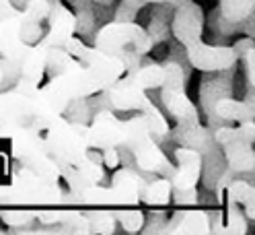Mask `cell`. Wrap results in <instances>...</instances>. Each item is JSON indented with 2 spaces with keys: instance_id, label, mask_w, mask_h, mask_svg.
Segmentation results:
<instances>
[{
  "instance_id": "31",
  "label": "cell",
  "mask_w": 255,
  "mask_h": 235,
  "mask_svg": "<svg viewBox=\"0 0 255 235\" xmlns=\"http://www.w3.org/2000/svg\"><path fill=\"white\" fill-rule=\"evenodd\" d=\"M19 8L14 6L10 0H0V19H4V17H8V14H12V12H17Z\"/></svg>"
},
{
  "instance_id": "24",
  "label": "cell",
  "mask_w": 255,
  "mask_h": 235,
  "mask_svg": "<svg viewBox=\"0 0 255 235\" xmlns=\"http://www.w3.org/2000/svg\"><path fill=\"white\" fill-rule=\"evenodd\" d=\"M138 112L144 116V120H146V124H148L152 136H167V134H171V128H169V124H167V118L163 116L161 109H158V107L150 101L148 95L142 99Z\"/></svg>"
},
{
  "instance_id": "20",
  "label": "cell",
  "mask_w": 255,
  "mask_h": 235,
  "mask_svg": "<svg viewBox=\"0 0 255 235\" xmlns=\"http://www.w3.org/2000/svg\"><path fill=\"white\" fill-rule=\"evenodd\" d=\"M227 155V163L231 171H253L255 159H253V143L241 140V143L222 145Z\"/></svg>"
},
{
  "instance_id": "27",
  "label": "cell",
  "mask_w": 255,
  "mask_h": 235,
  "mask_svg": "<svg viewBox=\"0 0 255 235\" xmlns=\"http://www.w3.org/2000/svg\"><path fill=\"white\" fill-rule=\"evenodd\" d=\"M114 215H116V221L128 233H136L144 225V213L138 207H120V209H114Z\"/></svg>"
},
{
  "instance_id": "17",
  "label": "cell",
  "mask_w": 255,
  "mask_h": 235,
  "mask_svg": "<svg viewBox=\"0 0 255 235\" xmlns=\"http://www.w3.org/2000/svg\"><path fill=\"white\" fill-rule=\"evenodd\" d=\"M126 76L130 78L134 85H138L140 89H158L165 81V66L163 64H156V62H148V64H140L132 70H128Z\"/></svg>"
},
{
  "instance_id": "7",
  "label": "cell",
  "mask_w": 255,
  "mask_h": 235,
  "mask_svg": "<svg viewBox=\"0 0 255 235\" xmlns=\"http://www.w3.org/2000/svg\"><path fill=\"white\" fill-rule=\"evenodd\" d=\"M185 58L196 70L220 72L233 68L235 62L239 60V54L235 48H229V45H212L200 39L196 43L185 45Z\"/></svg>"
},
{
  "instance_id": "25",
  "label": "cell",
  "mask_w": 255,
  "mask_h": 235,
  "mask_svg": "<svg viewBox=\"0 0 255 235\" xmlns=\"http://www.w3.org/2000/svg\"><path fill=\"white\" fill-rule=\"evenodd\" d=\"M87 221H89V231L91 233H114L116 231V215L107 207H91L85 211Z\"/></svg>"
},
{
  "instance_id": "19",
  "label": "cell",
  "mask_w": 255,
  "mask_h": 235,
  "mask_svg": "<svg viewBox=\"0 0 255 235\" xmlns=\"http://www.w3.org/2000/svg\"><path fill=\"white\" fill-rule=\"evenodd\" d=\"M255 0H218V23L237 25L251 17Z\"/></svg>"
},
{
  "instance_id": "28",
  "label": "cell",
  "mask_w": 255,
  "mask_h": 235,
  "mask_svg": "<svg viewBox=\"0 0 255 235\" xmlns=\"http://www.w3.org/2000/svg\"><path fill=\"white\" fill-rule=\"evenodd\" d=\"M0 219L8 227H27L35 221V209L27 207H4L0 211Z\"/></svg>"
},
{
  "instance_id": "8",
  "label": "cell",
  "mask_w": 255,
  "mask_h": 235,
  "mask_svg": "<svg viewBox=\"0 0 255 235\" xmlns=\"http://www.w3.org/2000/svg\"><path fill=\"white\" fill-rule=\"evenodd\" d=\"M76 25L78 19L72 12V8H68L62 0H54L50 14L45 19V31L37 43L45 45V48H62L64 41L74 35Z\"/></svg>"
},
{
  "instance_id": "26",
  "label": "cell",
  "mask_w": 255,
  "mask_h": 235,
  "mask_svg": "<svg viewBox=\"0 0 255 235\" xmlns=\"http://www.w3.org/2000/svg\"><path fill=\"white\" fill-rule=\"evenodd\" d=\"M247 231V217L239 207H227V219L220 221L218 227H212V233H233L241 235Z\"/></svg>"
},
{
  "instance_id": "12",
  "label": "cell",
  "mask_w": 255,
  "mask_h": 235,
  "mask_svg": "<svg viewBox=\"0 0 255 235\" xmlns=\"http://www.w3.org/2000/svg\"><path fill=\"white\" fill-rule=\"evenodd\" d=\"M144 182L132 169H118L111 186H107L109 194V209H120V207H138L140 205V190Z\"/></svg>"
},
{
  "instance_id": "15",
  "label": "cell",
  "mask_w": 255,
  "mask_h": 235,
  "mask_svg": "<svg viewBox=\"0 0 255 235\" xmlns=\"http://www.w3.org/2000/svg\"><path fill=\"white\" fill-rule=\"evenodd\" d=\"M105 91H107V99H109L111 107L120 109V112H128V109H136L138 112L142 99L146 97V91L134 85L126 74L120 76L118 81L111 87H107Z\"/></svg>"
},
{
  "instance_id": "14",
  "label": "cell",
  "mask_w": 255,
  "mask_h": 235,
  "mask_svg": "<svg viewBox=\"0 0 255 235\" xmlns=\"http://www.w3.org/2000/svg\"><path fill=\"white\" fill-rule=\"evenodd\" d=\"M218 194L227 207H243V213L249 221L255 217V190L245 180H229L218 184Z\"/></svg>"
},
{
  "instance_id": "32",
  "label": "cell",
  "mask_w": 255,
  "mask_h": 235,
  "mask_svg": "<svg viewBox=\"0 0 255 235\" xmlns=\"http://www.w3.org/2000/svg\"><path fill=\"white\" fill-rule=\"evenodd\" d=\"M183 2H187V0H169L167 4H171V6H179V4H183Z\"/></svg>"
},
{
  "instance_id": "35",
  "label": "cell",
  "mask_w": 255,
  "mask_h": 235,
  "mask_svg": "<svg viewBox=\"0 0 255 235\" xmlns=\"http://www.w3.org/2000/svg\"><path fill=\"white\" fill-rule=\"evenodd\" d=\"M10 2H12V4H19V6H23V4L27 2V0H10ZM50 2H54V0H50Z\"/></svg>"
},
{
  "instance_id": "22",
  "label": "cell",
  "mask_w": 255,
  "mask_h": 235,
  "mask_svg": "<svg viewBox=\"0 0 255 235\" xmlns=\"http://www.w3.org/2000/svg\"><path fill=\"white\" fill-rule=\"evenodd\" d=\"M83 66L85 64L81 60L70 56L64 48H45V70H50L52 74L74 72Z\"/></svg>"
},
{
  "instance_id": "16",
  "label": "cell",
  "mask_w": 255,
  "mask_h": 235,
  "mask_svg": "<svg viewBox=\"0 0 255 235\" xmlns=\"http://www.w3.org/2000/svg\"><path fill=\"white\" fill-rule=\"evenodd\" d=\"M169 233H212L208 213L202 209H185L173 217Z\"/></svg>"
},
{
  "instance_id": "18",
  "label": "cell",
  "mask_w": 255,
  "mask_h": 235,
  "mask_svg": "<svg viewBox=\"0 0 255 235\" xmlns=\"http://www.w3.org/2000/svg\"><path fill=\"white\" fill-rule=\"evenodd\" d=\"M214 112L218 118L229 120V122H243V120H253V99H243L237 101L233 97H222L214 103Z\"/></svg>"
},
{
  "instance_id": "2",
  "label": "cell",
  "mask_w": 255,
  "mask_h": 235,
  "mask_svg": "<svg viewBox=\"0 0 255 235\" xmlns=\"http://www.w3.org/2000/svg\"><path fill=\"white\" fill-rule=\"evenodd\" d=\"M0 136L10 138V153L23 167L35 171L43 180L58 184L60 182V167L58 161L45 151L41 132L31 126H8L0 124Z\"/></svg>"
},
{
  "instance_id": "4",
  "label": "cell",
  "mask_w": 255,
  "mask_h": 235,
  "mask_svg": "<svg viewBox=\"0 0 255 235\" xmlns=\"http://www.w3.org/2000/svg\"><path fill=\"white\" fill-rule=\"evenodd\" d=\"M41 138L45 151L60 163L78 165L89 157V147L85 143V124L68 122L64 116H60L41 132Z\"/></svg>"
},
{
  "instance_id": "5",
  "label": "cell",
  "mask_w": 255,
  "mask_h": 235,
  "mask_svg": "<svg viewBox=\"0 0 255 235\" xmlns=\"http://www.w3.org/2000/svg\"><path fill=\"white\" fill-rule=\"evenodd\" d=\"M165 81L158 87L161 99L167 107V112L177 120V128H191L200 124L198 107L194 105L185 93V72L179 62L169 60L165 62Z\"/></svg>"
},
{
  "instance_id": "34",
  "label": "cell",
  "mask_w": 255,
  "mask_h": 235,
  "mask_svg": "<svg viewBox=\"0 0 255 235\" xmlns=\"http://www.w3.org/2000/svg\"><path fill=\"white\" fill-rule=\"evenodd\" d=\"M4 87V72H2V66H0V89Z\"/></svg>"
},
{
  "instance_id": "29",
  "label": "cell",
  "mask_w": 255,
  "mask_h": 235,
  "mask_svg": "<svg viewBox=\"0 0 255 235\" xmlns=\"http://www.w3.org/2000/svg\"><path fill=\"white\" fill-rule=\"evenodd\" d=\"M101 153H103V157H101L103 167H107V169H118V165H120L118 147H107V149H103Z\"/></svg>"
},
{
  "instance_id": "33",
  "label": "cell",
  "mask_w": 255,
  "mask_h": 235,
  "mask_svg": "<svg viewBox=\"0 0 255 235\" xmlns=\"http://www.w3.org/2000/svg\"><path fill=\"white\" fill-rule=\"evenodd\" d=\"M138 2H158V4H167L169 0H138Z\"/></svg>"
},
{
  "instance_id": "30",
  "label": "cell",
  "mask_w": 255,
  "mask_h": 235,
  "mask_svg": "<svg viewBox=\"0 0 255 235\" xmlns=\"http://www.w3.org/2000/svg\"><path fill=\"white\" fill-rule=\"evenodd\" d=\"M239 56H243V60H245L247 78H249V85L253 87V83H255V76H253V45H251V48H247V50H243Z\"/></svg>"
},
{
  "instance_id": "9",
  "label": "cell",
  "mask_w": 255,
  "mask_h": 235,
  "mask_svg": "<svg viewBox=\"0 0 255 235\" xmlns=\"http://www.w3.org/2000/svg\"><path fill=\"white\" fill-rule=\"evenodd\" d=\"M173 37L177 39L183 48L189 43H196L202 39L204 33V10L198 2L187 0V2L175 6V14L171 21Z\"/></svg>"
},
{
  "instance_id": "1",
  "label": "cell",
  "mask_w": 255,
  "mask_h": 235,
  "mask_svg": "<svg viewBox=\"0 0 255 235\" xmlns=\"http://www.w3.org/2000/svg\"><path fill=\"white\" fill-rule=\"evenodd\" d=\"M95 48H99L111 56L124 60L126 72L140 64L154 45V39L148 31L134 21H111L103 25L95 35Z\"/></svg>"
},
{
  "instance_id": "23",
  "label": "cell",
  "mask_w": 255,
  "mask_h": 235,
  "mask_svg": "<svg viewBox=\"0 0 255 235\" xmlns=\"http://www.w3.org/2000/svg\"><path fill=\"white\" fill-rule=\"evenodd\" d=\"M255 138V124L253 120H243L239 126H222L214 132V143L222 145H231V143H241V140H247V143H253Z\"/></svg>"
},
{
  "instance_id": "13",
  "label": "cell",
  "mask_w": 255,
  "mask_h": 235,
  "mask_svg": "<svg viewBox=\"0 0 255 235\" xmlns=\"http://www.w3.org/2000/svg\"><path fill=\"white\" fill-rule=\"evenodd\" d=\"M29 45L23 41V23L21 12H12L8 17L0 19V56L21 64Z\"/></svg>"
},
{
  "instance_id": "3",
  "label": "cell",
  "mask_w": 255,
  "mask_h": 235,
  "mask_svg": "<svg viewBox=\"0 0 255 235\" xmlns=\"http://www.w3.org/2000/svg\"><path fill=\"white\" fill-rule=\"evenodd\" d=\"M124 124H126V145L124 147L132 151L138 169L144 171V174L171 176L175 167L169 163L167 155L161 151V147L156 145L144 116L138 114L132 120H126Z\"/></svg>"
},
{
  "instance_id": "21",
  "label": "cell",
  "mask_w": 255,
  "mask_h": 235,
  "mask_svg": "<svg viewBox=\"0 0 255 235\" xmlns=\"http://www.w3.org/2000/svg\"><path fill=\"white\" fill-rule=\"evenodd\" d=\"M173 198V186L169 178H161L152 184H144L140 190V205L146 207H165Z\"/></svg>"
},
{
  "instance_id": "11",
  "label": "cell",
  "mask_w": 255,
  "mask_h": 235,
  "mask_svg": "<svg viewBox=\"0 0 255 235\" xmlns=\"http://www.w3.org/2000/svg\"><path fill=\"white\" fill-rule=\"evenodd\" d=\"M175 161H177V165H175L169 178L173 192L196 190L202 176V153L191 147H179L175 151Z\"/></svg>"
},
{
  "instance_id": "10",
  "label": "cell",
  "mask_w": 255,
  "mask_h": 235,
  "mask_svg": "<svg viewBox=\"0 0 255 235\" xmlns=\"http://www.w3.org/2000/svg\"><path fill=\"white\" fill-rule=\"evenodd\" d=\"M43 74H45V45L33 43V45H29L25 56L21 58L19 76H17V81H14L12 89L33 97Z\"/></svg>"
},
{
  "instance_id": "6",
  "label": "cell",
  "mask_w": 255,
  "mask_h": 235,
  "mask_svg": "<svg viewBox=\"0 0 255 235\" xmlns=\"http://www.w3.org/2000/svg\"><path fill=\"white\" fill-rule=\"evenodd\" d=\"M85 143L89 151H103L107 147L126 145V124L118 120L111 109H101L93 122L85 126Z\"/></svg>"
}]
</instances>
